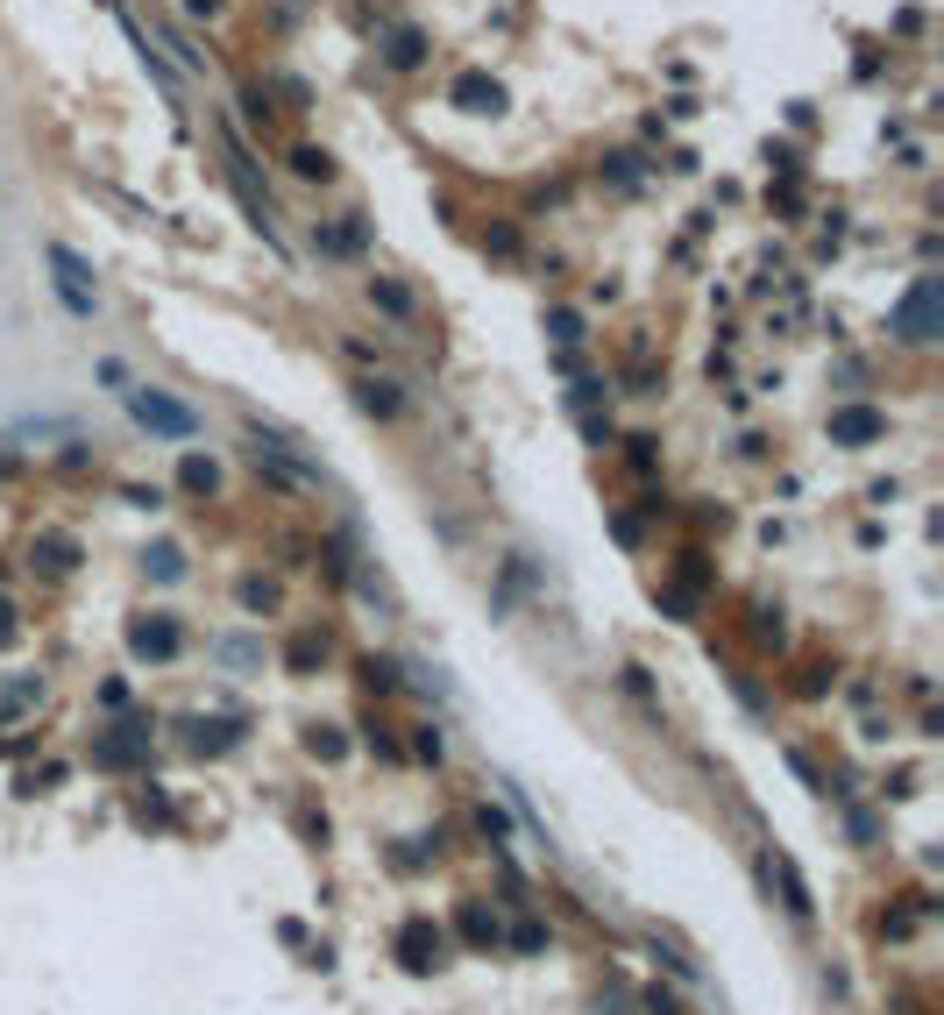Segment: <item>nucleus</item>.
Segmentation results:
<instances>
[{
    "mask_svg": "<svg viewBox=\"0 0 944 1015\" xmlns=\"http://www.w3.org/2000/svg\"><path fill=\"white\" fill-rule=\"evenodd\" d=\"M888 334L909 341V349H931V341L944 334V292H937V277H917V285L902 292V306H895Z\"/></svg>",
    "mask_w": 944,
    "mask_h": 1015,
    "instance_id": "obj_1",
    "label": "nucleus"
},
{
    "mask_svg": "<svg viewBox=\"0 0 944 1015\" xmlns=\"http://www.w3.org/2000/svg\"><path fill=\"white\" fill-rule=\"evenodd\" d=\"M220 149H228V185H235V199H242V214H249V228L263 235V242H277V214H270V192L257 185V163H249V149L220 128Z\"/></svg>",
    "mask_w": 944,
    "mask_h": 1015,
    "instance_id": "obj_2",
    "label": "nucleus"
},
{
    "mask_svg": "<svg viewBox=\"0 0 944 1015\" xmlns=\"http://www.w3.org/2000/svg\"><path fill=\"white\" fill-rule=\"evenodd\" d=\"M128 412H135V426L157 434V441H192V434H200V412L178 406L171 391H149V384H143V391H128Z\"/></svg>",
    "mask_w": 944,
    "mask_h": 1015,
    "instance_id": "obj_3",
    "label": "nucleus"
},
{
    "mask_svg": "<svg viewBox=\"0 0 944 1015\" xmlns=\"http://www.w3.org/2000/svg\"><path fill=\"white\" fill-rule=\"evenodd\" d=\"M50 277H57V298H65V312L93 320V306H100V292H93V263H86L79 249L50 242Z\"/></svg>",
    "mask_w": 944,
    "mask_h": 1015,
    "instance_id": "obj_4",
    "label": "nucleus"
},
{
    "mask_svg": "<svg viewBox=\"0 0 944 1015\" xmlns=\"http://www.w3.org/2000/svg\"><path fill=\"white\" fill-rule=\"evenodd\" d=\"M249 461H257L263 476H277L284 490H320V469H312V461H298L292 447H277V441H263V434H257V447H249Z\"/></svg>",
    "mask_w": 944,
    "mask_h": 1015,
    "instance_id": "obj_5",
    "label": "nucleus"
},
{
    "mask_svg": "<svg viewBox=\"0 0 944 1015\" xmlns=\"http://www.w3.org/2000/svg\"><path fill=\"white\" fill-rule=\"evenodd\" d=\"M880 434H888V412H874V406H838L831 412V441L838 447H866Z\"/></svg>",
    "mask_w": 944,
    "mask_h": 1015,
    "instance_id": "obj_6",
    "label": "nucleus"
},
{
    "mask_svg": "<svg viewBox=\"0 0 944 1015\" xmlns=\"http://www.w3.org/2000/svg\"><path fill=\"white\" fill-rule=\"evenodd\" d=\"M447 100H455L462 114H498V107H504V85L490 79V71H455V85H447Z\"/></svg>",
    "mask_w": 944,
    "mask_h": 1015,
    "instance_id": "obj_7",
    "label": "nucleus"
},
{
    "mask_svg": "<svg viewBox=\"0 0 944 1015\" xmlns=\"http://www.w3.org/2000/svg\"><path fill=\"white\" fill-rule=\"evenodd\" d=\"M441 951H447V937L433 931L426 916H412V923H405V931H398V959L412 966V973H426V966H441Z\"/></svg>",
    "mask_w": 944,
    "mask_h": 1015,
    "instance_id": "obj_8",
    "label": "nucleus"
},
{
    "mask_svg": "<svg viewBox=\"0 0 944 1015\" xmlns=\"http://www.w3.org/2000/svg\"><path fill=\"white\" fill-rule=\"evenodd\" d=\"M384 65H391V71H419V65H426V28H419V22H391V28H384Z\"/></svg>",
    "mask_w": 944,
    "mask_h": 1015,
    "instance_id": "obj_9",
    "label": "nucleus"
},
{
    "mask_svg": "<svg viewBox=\"0 0 944 1015\" xmlns=\"http://www.w3.org/2000/svg\"><path fill=\"white\" fill-rule=\"evenodd\" d=\"M128 639H135V653H143V661H178V653H185V632H178L171 618H143Z\"/></svg>",
    "mask_w": 944,
    "mask_h": 1015,
    "instance_id": "obj_10",
    "label": "nucleus"
},
{
    "mask_svg": "<svg viewBox=\"0 0 944 1015\" xmlns=\"http://www.w3.org/2000/svg\"><path fill=\"white\" fill-rule=\"evenodd\" d=\"M29 561H43L50 575H65V569H79V540H71V533H36Z\"/></svg>",
    "mask_w": 944,
    "mask_h": 1015,
    "instance_id": "obj_11",
    "label": "nucleus"
},
{
    "mask_svg": "<svg viewBox=\"0 0 944 1015\" xmlns=\"http://www.w3.org/2000/svg\"><path fill=\"white\" fill-rule=\"evenodd\" d=\"M767 874L782 880V902H788V916H809V909H817V902H809V888H803V874H796V859H788V853H767Z\"/></svg>",
    "mask_w": 944,
    "mask_h": 1015,
    "instance_id": "obj_12",
    "label": "nucleus"
},
{
    "mask_svg": "<svg viewBox=\"0 0 944 1015\" xmlns=\"http://www.w3.org/2000/svg\"><path fill=\"white\" fill-rule=\"evenodd\" d=\"M355 406L377 412V420H398L405 398H398V384H391V377H355Z\"/></svg>",
    "mask_w": 944,
    "mask_h": 1015,
    "instance_id": "obj_13",
    "label": "nucleus"
},
{
    "mask_svg": "<svg viewBox=\"0 0 944 1015\" xmlns=\"http://www.w3.org/2000/svg\"><path fill=\"white\" fill-rule=\"evenodd\" d=\"M178 483H185L192 498H214V490H220V469H214V461H206V455H185V469H178Z\"/></svg>",
    "mask_w": 944,
    "mask_h": 1015,
    "instance_id": "obj_14",
    "label": "nucleus"
},
{
    "mask_svg": "<svg viewBox=\"0 0 944 1015\" xmlns=\"http://www.w3.org/2000/svg\"><path fill=\"white\" fill-rule=\"evenodd\" d=\"M292 171L312 178V185H327V178H334V157H327V149H312V142H298V149H292Z\"/></svg>",
    "mask_w": 944,
    "mask_h": 1015,
    "instance_id": "obj_15",
    "label": "nucleus"
},
{
    "mask_svg": "<svg viewBox=\"0 0 944 1015\" xmlns=\"http://www.w3.org/2000/svg\"><path fill=\"white\" fill-rule=\"evenodd\" d=\"M369 298H377V306L391 312V320H412V292L391 285V277H369Z\"/></svg>",
    "mask_w": 944,
    "mask_h": 1015,
    "instance_id": "obj_16",
    "label": "nucleus"
},
{
    "mask_svg": "<svg viewBox=\"0 0 944 1015\" xmlns=\"http://www.w3.org/2000/svg\"><path fill=\"white\" fill-rule=\"evenodd\" d=\"M320 249L327 256H355V249H363V214H349V228H327Z\"/></svg>",
    "mask_w": 944,
    "mask_h": 1015,
    "instance_id": "obj_17",
    "label": "nucleus"
},
{
    "mask_svg": "<svg viewBox=\"0 0 944 1015\" xmlns=\"http://www.w3.org/2000/svg\"><path fill=\"white\" fill-rule=\"evenodd\" d=\"M284 661H292V668H312V661H327V632H298Z\"/></svg>",
    "mask_w": 944,
    "mask_h": 1015,
    "instance_id": "obj_18",
    "label": "nucleus"
},
{
    "mask_svg": "<svg viewBox=\"0 0 944 1015\" xmlns=\"http://www.w3.org/2000/svg\"><path fill=\"white\" fill-rule=\"evenodd\" d=\"M547 334H554V341H582V312H568V306L547 312Z\"/></svg>",
    "mask_w": 944,
    "mask_h": 1015,
    "instance_id": "obj_19",
    "label": "nucleus"
},
{
    "mask_svg": "<svg viewBox=\"0 0 944 1015\" xmlns=\"http://www.w3.org/2000/svg\"><path fill=\"white\" fill-rule=\"evenodd\" d=\"M149 569H157L163 582H178V575H185V555H178V547H157V555H149Z\"/></svg>",
    "mask_w": 944,
    "mask_h": 1015,
    "instance_id": "obj_20",
    "label": "nucleus"
},
{
    "mask_svg": "<svg viewBox=\"0 0 944 1015\" xmlns=\"http://www.w3.org/2000/svg\"><path fill=\"white\" fill-rule=\"evenodd\" d=\"M242 604H249V611H270V604H277V590H270V582H257V575H249V582H242Z\"/></svg>",
    "mask_w": 944,
    "mask_h": 1015,
    "instance_id": "obj_21",
    "label": "nucleus"
},
{
    "mask_svg": "<svg viewBox=\"0 0 944 1015\" xmlns=\"http://www.w3.org/2000/svg\"><path fill=\"white\" fill-rule=\"evenodd\" d=\"M512 945H519V951H539V945H547V931H539V923H519Z\"/></svg>",
    "mask_w": 944,
    "mask_h": 1015,
    "instance_id": "obj_22",
    "label": "nucleus"
},
{
    "mask_svg": "<svg viewBox=\"0 0 944 1015\" xmlns=\"http://www.w3.org/2000/svg\"><path fill=\"white\" fill-rule=\"evenodd\" d=\"M277 93L292 100V107H306V100H312V85H306V79H277Z\"/></svg>",
    "mask_w": 944,
    "mask_h": 1015,
    "instance_id": "obj_23",
    "label": "nucleus"
},
{
    "mask_svg": "<svg viewBox=\"0 0 944 1015\" xmlns=\"http://www.w3.org/2000/svg\"><path fill=\"white\" fill-rule=\"evenodd\" d=\"M220 8V0H185V14H214Z\"/></svg>",
    "mask_w": 944,
    "mask_h": 1015,
    "instance_id": "obj_24",
    "label": "nucleus"
},
{
    "mask_svg": "<svg viewBox=\"0 0 944 1015\" xmlns=\"http://www.w3.org/2000/svg\"><path fill=\"white\" fill-rule=\"evenodd\" d=\"M8 632H14V611H8V604H0V639H8Z\"/></svg>",
    "mask_w": 944,
    "mask_h": 1015,
    "instance_id": "obj_25",
    "label": "nucleus"
}]
</instances>
